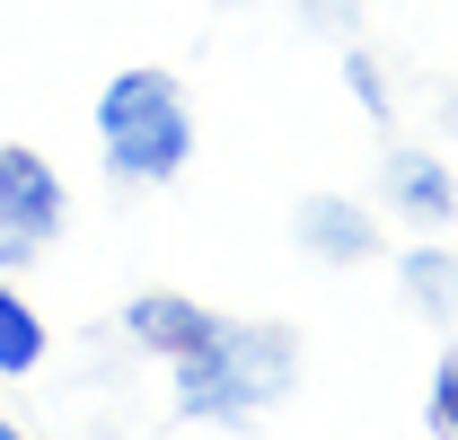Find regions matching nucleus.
<instances>
[{"label": "nucleus", "mask_w": 458, "mask_h": 440, "mask_svg": "<svg viewBox=\"0 0 458 440\" xmlns=\"http://www.w3.org/2000/svg\"><path fill=\"white\" fill-rule=\"evenodd\" d=\"M300 247L318 256V265H370L379 256V220L361 212V203H344V194H300Z\"/></svg>", "instance_id": "obj_6"}, {"label": "nucleus", "mask_w": 458, "mask_h": 440, "mask_svg": "<svg viewBox=\"0 0 458 440\" xmlns=\"http://www.w3.org/2000/svg\"><path fill=\"white\" fill-rule=\"evenodd\" d=\"M123 334H132L141 352L176 361V352L212 343V334H221V317H212L203 300H185V291H132V300H123Z\"/></svg>", "instance_id": "obj_4"}, {"label": "nucleus", "mask_w": 458, "mask_h": 440, "mask_svg": "<svg viewBox=\"0 0 458 440\" xmlns=\"http://www.w3.org/2000/svg\"><path fill=\"white\" fill-rule=\"evenodd\" d=\"M423 423L441 440H458V343H441V361H432V387H423Z\"/></svg>", "instance_id": "obj_9"}, {"label": "nucleus", "mask_w": 458, "mask_h": 440, "mask_svg": "<svg viewBox=\"0 0 458 440\" xmlns=\"http://www.w3.org/2000/svg\"><path fill=\"white\" fill-rule=\"evenodd\" d=\"M45 343H54V334H45V317H36V309L0 282V379H27V370L45 361Z\"/></svg>", "instance_id": "obj_8"}, {"label": "nucleus", "mask_w": 458, "mask_h": 440, "mask_svg": "<svg viewBox=\"0 0 458 440\" xmlns=\"http://www.w3.org/2000/svg\"><path fill=\"white\" fill-rule=\"evenodd\" d=\"M168 379H176V414H185V423H229V432H247L274 396H291V379H300V334L221 317L212 343H194V352L168 361Z\"/></svg>", "instance_id": "obj_1"}, {"label": "nucleus", "mask_w": 458, "mask_h": 440, "mask_svg": "<svg viewBox=\"0 0 458 440\" xmlns=\"http://www.w3.org/2000/svg\"><path fill=\"white\" fill-rule=\"evenodd\" d=\"M0 440H27V432H18V423H9V414H0Z\"/></svg>", "instance_id": "obj_11"}, {"label": "nucleus", "mask_w": 458, "mask_h": 440, "mask_svg": "<svg viewBox=\"0 0 458 440\" xmlns=\"http://www.w3.org/2000/svg\"><path fill=\"white\" fill-rule=\"evenodd\" d=\"M397 274H405V300H414L423 317H441V326L458 317V256L450 247H405Z\"/></svg>", "instance_id": "obj_7"}, {"label": "nucleus", "mask_w": 458, "mask_h": 440, "mask_svg": "<svg viewBox=\"0 0 458 440\" xmlns=\"http://www.w3.org/2000/svg\"><path fill=\"white\" fill-rule=\"evenodd\" d=\"M344 80H352V97H361V106H370L379 123H388V80L370 71V54H344Z\"/></svg>", "instance_id": "obj_10"}, {"label": "nucleus", "mask_w": 458, "mask_h": 440, "mask_svg": "<svg viewBox=\"0 0 458 440\" xmlns=\"http://www.w3.org/2000/svg\"><path fill=\"white\" fill-rule=\"evenodd\" d=\"M62 220H71V194H62L54 159L27 141H0V274L36 265L62 238Z\"/></svg>", "instance_id": "obj_3"}, {"label": "nucleus", "mask_w": 458, "mask_h": 440, "mask_svg": "<svg viewBox=\"0 0 458 440\" xmlns=\"http://www.w3.org/2000/svg\"><path fill=\"white\" fill-rule=\"evenodd\" d=\"M379 185H388V203H397L414 229H450L458 220V176L432 159V150H405L397 141V150L379 159Z\"/></svg>", "instance_id": "obj_5"}, {"label": "nucleus", "mask_w": 458, "mask_h": 440, "mask_svg": "<svg viewBox=\"0 0 458 440\" xmlns=\"http://www.w3.org/2000/svg\"><path fill=\"white\" fill-rule=\"evenodd\" d=\"M194 97L159 62H132L98 89V159L114 185H176L194 167Z\"/></svg>", "instance_id": "obj_2"}]
</instances>
